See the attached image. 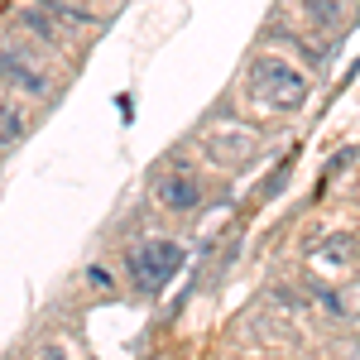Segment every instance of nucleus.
Returning a JSON list of instances; mask_svg holds the SVG:
<instances>
[{
	"mask_svg": "<svg viewBox=\"0 0 360 360\" xmlns=\"http://www.w3.org/2000/svg\"><path fill=\"white\" fill-rule=\"evenodd\" d=\"M86 278H91V283H96V288H111V274H106V269H101V264H96V269H91V274H86Z\"/></svg>",
	"mask_w": 360,
	"mask_h": 360,
	"instance_id": "11",
	"label": "nucleus"
},
{
	"mask_svg": "<svg viewBox=\"0 0 360 360\" xmlns=\"http://www.w3.org/2000/svg\"><path fill=\"white\" fill-rule=\"evenodd\" d=\"M154 202H159L164 212L188 217V212H197V207H202V178H197L193 168H183V164L164 168V173L154 178Z\"/></svg>",
	"mask_w": 360,
	"mask_h": 360,
	"instance_id": "4",
	"label": "nucleus"
},
{
	"mask_svg": "<svg viewBox=\"0 0 360 360\" xmlns=\"http://www.w3.org/2000/svg\"><path fill=\"white\" fill-rule=\"evenodd\" d=\"M202 149H207L212 164L240 168L259 154V139H255V130L240 125V120H217V130H207V139H202Z\"/></svg>",
	"mask_w": 360,
	"mask_h": 360,
	"instance_id": "3",
	"label": "nucleus"
},
{
	"mask_svg": "<svg viewBox=\"0 0 360 360\" xmlns=\"http://www.w3.org/2000/svg\"><path fill=\"white\" fill-rule=\"evenodd\" d=\"M298 10L307 15V25L317 29V34L341 25V0H298Z\"/></svg>",
	"mask_w": 360,
	"mask_h": 360,
	"instance_id": "8",
	"label": "nucleus"
},
{
	"mask_svg": "<svg viewBox=\"0 0 360 360\" xmlns=\"http://www.w3.org/2000/svg\"><path fill=\"white\" fill-rule=\"evenodd\" d=\"M360 255V240L351 236V231H332L322 245L312 250V269L317 274H341V269H351Z\"/></svg>",
	"mask_w": 360,
	"mask_h": 360,
	"instance_id": "6",
	"label": "nucleus"
},
{
	"mask_svg": "<svg viewBox=\"0 0 360 360\" xmlns=\"http://www.w3.org/2000/svg\"><path fill=\"white\" fill-rule=\"evenodd\" d=\"M39 360H72V356H68L58 341H44V346H39Z\"/></svg>",
	"mask_w": 360,
	"mask_h": 360,
	"instance_id": "10",
	"label": "nucleus"
},
{
	"mask_svg": "<svg viewBox=\"0 0 360 360\" xmlns=\"http://www.w3.org/2000/svg\"><path fill=\"white\" fill-rule=\"evenodd\" d=\"M49 15H53L58 25H68V29H86V25H96V15L91 10H82V5H72V0H39Z\"/></svg>",
	"mask_w": 360,
	"mask_h": 360,
	"instance_id": "9",
	"label": "nucleus"
},
{
	"mask_svg": "<svg viewBox=\"0 0 360 360\" xmlns=\"http://www.w3.org/2000/svg\"><path fill=\"white\" fill-rule=\"evenodd\" d=\"M307 91H312V82H307V72L293 63V58H283V53H255L250 58L245 96L259 106V111L293 115V111H303Z\"/></svg>",
	"mask_w": 360,
	"mask_h": 360,
	"instance_id": "1",
	"label": "nucleus"
},
{
	"mask_svg": "<svg viewBox=\"0 0 360 360\" xmlns=\"http://www.w3.org/2000/svg\"><path fill=\"white\" fill-rule=\"evenodd\" d=\"M183 245L178 240H139V250L130 255V274H135V283L144 288V293H159L168 278L183 269Z\"/></svg>",
	"mask_w": 360,
	"mask_h": 360,
	"instance_id": "2",
	"label": "nucleus"
},
{
	"mask_svg": "<svg viewBox=\"0 0 360 360\" xmlns=\"http://www.w3.org/2000/svg\"><path fill=\"white\" fill-rule=\"evenodd\" d=\"M0 77L10 86H20V91H29V96H49V77H44L39 63L25 58L20 49H0Z\"/></svg>",
	"mask_w": 360,
	"mask_h": 360,
	"instance_id": "5",
	"label": "nucleus"
},
{
	"mask_svg": "<svg viewBox=\"0 0 360 360\" xmlns=\"http://www.w3.org/2000/svg\"><path fill=\"white\" fill-rule=\"evenodd\" d=\"M20 25H25L29 34H39L49 49H68V39H72V29L58 25V20L49 15V10H44V5H25V10H20Z\"/></svg>",
	"mask_w": 360,
	"mask_h": 360,
	"instance_id": "7",
	"label": "nucleus"
}]
</instances>
